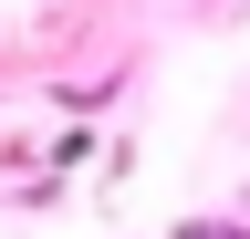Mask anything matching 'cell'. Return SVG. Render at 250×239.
Instances as JSON below:
<instances>
[{
	"label": "cell",
	"instance_id": "1",
	"mask_svg": "<svg viewBox=\"0 0 250 239\" xmlns=\"http://www.w3.org/2000/svg\"><path fill=\"white\" fill-rule=\"evenodd\" d=\"M229 239H240V229H229Z\"/></svg>",
	"mask_w": 250,
	"mask_h": 239
}]
</instances>
